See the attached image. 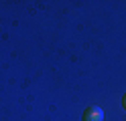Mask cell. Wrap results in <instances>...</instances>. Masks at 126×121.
Returning a JSON list of instances; mask_svg holds the SVG:
<instances>
[{
    "label": "cell",
    "mask_w": 126,
    "mask_h": 121,
    "mask_svg": "<svg viewBox=\"0 0 126 121\" xmlns=\"http://www.w3.org/2000/svg\"><path fill=\"white\" fill-rule=\"evenodd\" d=\"M83 121H104V111H102V107H98V105L90 107L83 113Z\"/></svg>",
    "instance_id": "obj_1"
},
{
    "label": "cell",
    "mask_w": 126,
    "mask_h": 121,
    "mask_svg": "<svg viewBox=\"0 0 126 121\" xmlns=\"http://www.w3.org/2000/svg\"><path fill=\"white\" fill-rule=\"evenodd\" d=\"M122 105H124V109H126V95H124V101H122Z\"/></svg>",
    "instance_id": "obj_2"
}]
</instances>
